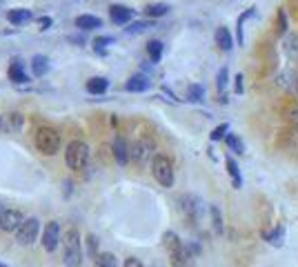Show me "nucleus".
Instances as JSON below:
<instances>
[{
    "instance_id": "obj_1",
    "label": "nucleus",
    "mask_w": 298,
    "mask_h": 267,
    "mask_svg": "<svg viewBox=\"0 0 298 267\" xmlns=\"http://www.w3.org/2000/svg\"><path fill=\"white\" fill-rule=\"evenodd\" d=\"M165 247H167L169 260H172V267H196L189 247L174 232L165 234Z\"/></svg>"
},
{
    "instance_id": "obj_2",
    "label": "nucleus",
    "mask_w": 298,
    "mask_h": 267,
    "mask_svg": "<svg viewBox=\"0 0 298 267\" xmlns=\"http://www.w3.org/2000/svg\"><path fill=\"white\" fill-rule=\"evenodd\" d=\"M63 249H65V265L80 267L83 265V247H80V234L76 227H69L63 234Z\"/></svg>"
},
{
    "instance_id": "obj_3",
    "label": "nucleus",
    "mask_w": 298,
    "mask_h": 267,
    "mask_svg": "<svg viewBox=\"0 0 298 267\" xmlns=\"http://www.w3.org/2000/svg\"><path fill=\"white\" fill-rule=\"evenodd\" d=\"M36 150L45 156H54L60 152V134L54 127H38L36 131Z\"/></svg>"
},
{
    "instance_id": "obj_4",
    "label": "nucleus",
    "mask_w": 298,
    "mask_h": 267,
    "mask_svg": "<svg viewBox=\"0 0 298 267\" xmlns=\"http://www.w3.org/2000/svg\"><path fill=\"white\" fill-rule=\"evenodd\" d=\"M65 161H67V167L74 169V172L85 169L87 163H89V147H87V143H83V141H71L69 145H67Z\"/></svg>"
},
{
    "instance_id": "obj_5",
    "label": "nucleus",
    "mask_w": 298,
    "mask_h": 267,
    "mask_svg": "<svg viewBox=\"0 0 298 267\" xmlns=\"http://www.w3.org/2000/svg\"><path fill=\"white\" fill-rule=\"evenodd\" d=\"M152 174L163 187H172L174 185V165L167 156L163 154H156L152 161Z\"/></svg>"
},
{
    "instance_id": "obj_6",
    "label": "nucleus",
    "mask_w": 298,
    "mask_h": 267,
    "mask_svg": "<svg viewBox=\"0 0 298 267\" xmlns=\"http://www.w3.org/2000/svg\"><path fill=\"white\" fill-rule=\"evenodd\" d=\"M152 154H154V143L149 141V138H138V141H133L129 145V158L140 167L147 165L149 158H152Z\"/></svg>"
},
{
    "instance_id": "obj_7",
    "label": "nucleus",
    "mask_w": 298,
    "mask_h": 267,
    "mask_svg": "<svg viewBox=\"0 0 298 267\" xmlns=\"http://www.w3.org/2000/svg\"><path fill=\"white\" fill-rule=\"evenodd\" d=\"M23 214L18 209H12L7 205L0 203V232H18V227L23 225Z\"/></svg>"
},
{
    "instance_id": "obj_8",
    "label": "nucleus",
    "mask_w": 298,
    "mask_h": 267,
    "mask_svg": "<svg viewBox=\"0 0 298 267\" xmlns=\"http://www.w3.org/2000/svg\"><path fill=\"white\" fill-rule=\"evenodd\" d=\"M38 232H40V220L36 216L25 218L23 225H20L16 232V240L20 245H34L36 238H38Z\"/></svg>"
},
{
    "instance_id": "obj_9",
    "label": "nucleus",
    "mask_w": 298,
    "mask_h": 267,
    "mask_svg": "<svg viewBox=\"0 0 298 267\" xmlns=\"http://www.w3.org/2000/svg\"><path fill=\"white\" fill-rule=\"evenodd\" d=\"M60 240H63L60 225L56 223V220H49L47 227H45V232H43V247L47 251H56V247L60 245Z\"/></svg>"
},
{
    "instance_id": "obj_10",
    "label": "nucleus",
    "mask_w": 298,
    "mask_h": 267,
    "mask_svg": "<svg viewBox=\"0 0 298 267\" xmlns=\"http://www.w3.org/2000/svg\"><path fill=\"white\" fill-rule=\"evenodd\" d=\"M109 16H111V23L127 25L133 18V9L125 7V5H111V7H109Z\"/></svg>"
},
{
    "instance_id": "obj_11",
    "label": "nucleus",
    "mask_w": 298,
    "mask_h": 267,
    "mask_svg": "<svg viewBox=\"0 0 298 267\" xmlns=\"http://www.w3.org/2000/svg\"><path fill=\"white\" fill-rule=\"evenodd\" d=\"M114 158L118 165H127V163H129V145L125 143L122 136L114 138Z\"/></svg>"
},
{
    "instance_id": "obj_12",
    "label": "nucleus",
    "mask_w": 298,
    "mask_h": 267,
    "mask_svg": "<svg viewBox=\"0 0 298 267\" xmlns=\"http://www.w3.org/2000/svg\"><path fill=\"white\" fill-rule=\"evenodd\" d=\"M149 85H152V80H149L145 74H133L131 78L125 83V89L140 94V91H147V89H149Z\"/></svg>"
},
{
    "instance_id": "obj_13",
    "label": "nucleus",
    "mask_w": 298,
    "mask_h": 267,
    "mask_svg": "<svg viewBox=\"0 0 298 267\" xmlns=\"http://www.w3.org/2000/svg\"><path fill=\"white\" fill-rule=\"evenodd\" d=\"M9 80H14L16 85H23V83H27V74H25V65L20 63V60H12V65H9Z\"/></svg>"
},
{
    "instance_id": "obj_14",
    "label": "nucleus",
    "mask_w": 298,
    "mask_h": 267,
    "mask_svg": "<svg viewBox=\"0 0 298 267\" xmlns=\"http://www.w3.org/2000/svg\"><path fill=\"white\" fill-rule=\"evenodd\" d=\"M214 38H216V45H218L223 51H229L234 47V38H232V34H229L227 27H218V29H216Z\"/></svg>"
},
{
    "instance_id": "obj_15",
    "label": "nucleus",
    "mask_w": 298,
    "mask_h": 267,
    "mask_svg": "<svg viewBox=\"0 0 298 267\" xmlns=\"http://www.w3.org/2000/svg\"><path fill=\"white\" fill-rule=\"evenodd\" d=\"M102 20L98 16H89V14H85V16H78L76 18V27L83 29V32H89V29H96L100 27Z\"/></svg>"
},
{
    "instance_id": "obj_16",
    "label": "nucleus",
    "mask_w": 298,
    "mask_h": 267,
    "mask_svg": "<svg viewBox=\"0 0 298 267\" xmlns=\"http://www.w3.org/2000/svg\"><path fill=\"white\" fill-rule=\"evenodd\" d=\"M107 87H109V80L102 78V76H94V78L87 80V91L89 94H105Z\"/></svg>"
},
{
    "instance_id": "obj_17",
    "label": "nucleus",
    "mask_w": 298,
    "mask_h": 267,
    "mask_svg": "<svg viewBox=\"0 0 298 267\" xmlns=\"http://www.w3.org/2000/svg\"><path fill=\"white\" fill-rule=\"evenodd\" d=\"M32 69H34V76H45L49 71V58L47 56H34V60H32Z\"/></svg>"
},
{
    "instance_id": "obj_18",
    "label": "nucleus",
    "mask_w": 298,
    "mask_h": 267,
    "mask_svg": "<svg viewBox=\"0 0 298 267\" xmlns=\"http://www.w3.org/2000/svg\"><path fill=\"white\" fill-rule=\"evenodd\" d=\"M29 18H32L29 9H12V12H7V20L12 25H23V23H27Z\"/></svg>"
},
{
    "instance_id": "obj_19",
    "label": "nucleus",
    "mask_w": 298,
    "mask_h": 267,
    "mask_svg": "<svg viewBox=\"0 0 298 267\" xmlns=\"http://www.w3.org/2000/svg\"><path fill=\"white\" fill-rule=\"evenodd\" d=\"M167 12H169V5H165V3L147 5L145 7V16H149V18H161V16H165Z\"/></svg>"
},
{
    "instance_id": "obj_20",
    "label": "nucleus",
    "mask_w": 298,
    "mask_h": 267,
    "mask_svg": "<svg viewBox=\"0 0 298 267\" xmlns=\"http://www.w3.org/2000/svg\"><path fill=\"white\" fill-rule=\"evenodd\" d=\"M147 54H149V58H152V63H161V58H163V43L161 40H149Z\"/></svg>"
},
{
    "instance_id": "obj_21",
    "label": "nucleus",
    "mask_w": 298,
    "mask_h": 267,
    "mask_svg": "<svg viewBox=\"0 0 298 267\" xmlns=\"http://www.w3.org/2000/svg\"><path fill=\"white\" fill-rule=\"evenodd\" d=\"M225 165H227V172H229V176H232V181H234V187L238 189L240 185H243V178H240V172H238V163H236L234 158H227Z\"/></svg>"
},
{
    "instance_id": "obj_22",
    "label": "nucleus",
    "mask_w": 298,
    "mask_h": 267,
    "mask_svg": "<svg viewBox=\"0 0 298 267\" xmlns=\"http://www.w3.org/2000/svg\"><path fill=\"white\" fill-rule=\"evenodd\" d=\"M94 265L96 267H118V260L114 254H109V251H102L94 258Z\"/></svg>"
},
{
    "instance_id": "obj_23",
    "label": "nucleus",
    "mask_w": 298,
    "mask_h": 267,
    "mask_svg": "<svg viewBox=\"0 0 298 267\" xmlns=\"http://www.w3.org/2000/svg\"><path fill=\"white\" fill-rule=\"evenodd\" d=\"M225 143H227V147H229L232 152H236V154H243V152H245L243 141H240L236 134H227V136H225Z\"/></svg>"
},
{
    "instance_id": "obj_24",
    "label": "nucleus",
    "mask_w": 298,
    "mask_h": 267,
    "mask_svg": "<svg viewBox=\"0 0 298 267\" xmlns=\"http://www.w3.org/2000/svg\"><path fill=\"white\" fill-rule=\"evenodd\" d=\"M187 98L192 100V102H200V100L205 98V89H203L200 85H196V83L189 85V87H187Z\"/></svg>"
},
{
    "instance_id": "obj_25",
    "label": "nucleus",
    "mask_w": 298,
    "mask_h": 267,
    "mask_svg": "<svg viewBox=\"0 0 298 267\" xmlns=\"http://www.w3.org/2000/svg\"><path fill=\"white\" fill-rule=\"evenodd\" d=\"M94 49L96 51H100V54H105V47H109V45H114V38L111 36H98V38L94 40Z\"/></svg>"
},
{
    "instance_id": "obj_26",
    "label": "nucleus",
    "mask_w": 298,
    "mask_h": 267,
    "mask_svg": "<svg viewBox=\"0 0 298 267\" xmlns=\"http://www.w3.org/2000/svg\"><path fill=\"white\" fill-rule=\"evenodd\" d=\"M254 14H256V7H249L247 12L243 14V16H238V43H240V45H243V25H245V20L251 18Z\"/></svg>"
},
{
    "instance_id": "obj_27",
    "label": "nucleus",
    "mask_w": 298,
    "mask_h": 267,
    "mask_svg": "<svg viewBox=\"0 0 298 267\" xmlns=\"http://www.w3.org/2000/svg\"><path fill=\"white\" fill-rule=\"evenodd\" d=\"M152 27V23H147V20H138V23H131L129 27L125 29L127 34H142L145 32V29H149Z\"/></svg>"
},
{
    "instance_id": "obj_28",
    "label": "nucleus",
    "mask_w": 298,
    "mask_h": 267,
    "mask_svg": "<svg viewBox=\"0 0 298 267\" xmlns=\"http://www.w3.org/2000/svg\"><path fill=\"white\" fill-rule=\"evenodd\" d=\"M287 32V16H285V9H278V18H276V34L285 36Z\"/></svg>"
},
{
    "instance_id": "obj_29",
    "label": "nucleus",
    "mask_w": 298,
    "mask_h": 267,
    "mask_svg": "<svg viewBox=\"0 0 298 267\" xmlns=\"http://www.w3.org/2000/svg\"><path fill=\"white\" fill-rule=\"evenodd\" d=\"M227 134H229V125H227V122H223V125H218L212 131V136H209V138H212V141H220V138H225Z\"/></svg>"
},
{
    "instance_id": "obj_30",
    "label": "nucleus",
    "mask_w": 298,
    "mask_h": 267,
    "mask_svg": "<svg viewBox=\"0 0 298 267\" xmlns=\"http://www.w3.org/2000/svg\"><path fill=\"white\" fill-rule=\"evenodd\" d=\"M265 238L269 240L271 245H282V227L274 229V232H271V234H265Z\"/></svg>"
},
{
    "instance_id": "obj_31",
    "label": "nucleus",
    "mask_w": 298,
    "mask_h": 267,
    "mask_svg": "<svg viewBox=\"0 0 298 267\" xmlns=\"http://www.w3.org/2000/svg\"><path fill=\"white\" fill-rule=\"evenodd\" d=\"M216 87H218V91H223L225 87H227V69H220L218 71V78H216Z\"/></svg>"
},
{
    "instance_id": "obj_32",
    "label": "nucleus",
    "mask_w": 298,
    "mask_h": 267,
    "mask_svg": "<svg viewBox=\"0 0 298 267\" xmlns=\"http://www.w3.org/2000/svg\"><path fill=\"white\" fill-rule=\"evenodd\" d=\"M87 245H89V254L94 256H98V238H96V236H89V238H87Z\"/></svg>"
},
{
    "instance_id": "obj_33",
    "label": "nucleus",
    "mask_w": 298,
    "mask_h": 267,
    "mask_svg": "<svg viewBox=\"0 0 298 267\" xmlns=\"http://www.w3.org/2000/svg\"><path fill=\"white\" fill-rule=\"evenodd\" d=\"M212 216H214L216 232H223V220H220V214H218V209H216V207H212Z\"/></svg>"
},
{
    "instance_id": "obj_34",
    "label": "nucleus",
    "mask_w": 298,
    "mask_h": 267,
    "mask_svg": "<svg viewBox=\"0 0 298 267\" xmlns=\"http://www.w3.org/2000/svg\"><path fill=\"white\" fill-rule=\"evenodd\" d=\"M122 267H142V263H140L138 258H133V256H129V258L125 260V265H122Z\"/></svg>"
},
{
    "instance_id": "obj_35",
    "label": "nucleus",
    "mask_w": 298,
    "mask_h": 267,
    "mask_svg": "<svg viewBox=\"0 0 298 267\" xmlns=\"http://www.w3.org/2000/svg\"><path fill=\"white\" fill-rule=\"evenodd\" d=\"M234 89H236V94H243V74L236 76V87Z\"/></svg>"
},
{
    "instance_id": "obj_36",
    "label": "nucleus",
    "mask_w": 298,
    "mask_h": 267,
    "mask_svg": "<svg viewBox=\"0 0 298 267\" xmlns=\"http://www.w3.org/2000/svg\"><path fill=\"white\" fill-rule=\"evenodd\" d=\"M289 122L298 129V109H291L289 111Z\"/></svg>"
},
{
    "instance_id": "obj_37",
    "label": "nucleus",
    "mask_w": 298,
    "mask_h": 267,
    "mask_svg": "<svg viewBox=\"0 0 298 267\" xmlns=\"http://www.w3.org/2000/svg\"><path fill=\"white\" fill-rule=\"evenodd\" d=\"M38 25H40V29H49V25H51V18H49V16L40 18V20H38Z\"/></svg>"
},
{
    "instance_id": "obj_38",
    "label": "nucleus",
    "mask_w": 298,
    "mask_h": 267,
    "mask_svg": "<svg viewBox=\"0 0 298 267\" xmlns=\"http://www.w3.org/2000/svg\"><path fill=\"white\" fill-rule=\"evenodd\" d=\"M3 127H5V122H3V116H0V129H3Z\"/></svg>"
},
{
    "instance_id": "obj_39",
    "label": "nucleus",
    "mask_w": 298,
    "mask_h": 267,
    "mask_svg": "<svg viewBox=\"0 0 298 267\" xmlns=\"http://www.w3.org/2000/svg\"><path fill=\"white\" fill-rule=\"evenodd\" d=\"M0 267H7V265H0Z\"/></svg>"
}]
</instances>
